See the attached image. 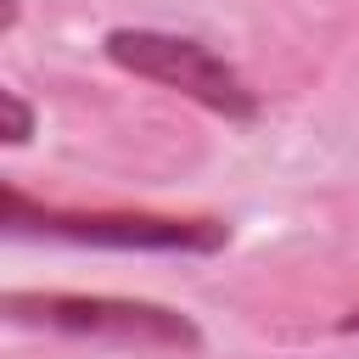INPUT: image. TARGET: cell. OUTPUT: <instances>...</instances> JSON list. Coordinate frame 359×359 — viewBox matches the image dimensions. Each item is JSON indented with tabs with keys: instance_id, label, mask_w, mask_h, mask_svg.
<instances>
[{
	"instance_id": "277c9868",
	"label": "cell",
	"mask_w": 359,
	"mask_h": 359,
	"mask_svg": "<svg viewBox=\"0 0 359 359\" xmlns=\"http://www.w3.org/2000/svg\"><path fill=\"white\" fill-rule=\"evenodd\" d=\"M0 135H6V146H28V135H34V107L17 90H0Z\"/></svg>"
},
{
	"instance_id": "3957f363",
	"label": "cell",
	"mask_w": 359,
	"mask_h": 359,
	"mask_svg": "<svg viewBox=\"0 0 359 359\" xmlns=\"http://www.w3.org/2000/svg\"><path fill=\"white\" fill-rule=\"evenodd\" d=\"M6 320L17 325H50L67 337H107L123 348H180L196 353L202 331L163 303H135V297H79V292H6Z\"/></svg>"
},
{
	"instance_id": "5b68a950",
	"label": "cell",
	"mask_w": 359,
	"mask_h": 359,
	"mask_svg": "<svg viewBox=\"0 0 359 359\" xmlns=\"http://www.w3.org/2000/svg\"><path fill=\"white\" fill-rule=\"evenodd\" d=\"M342 331H359V309H353V314H348V320H342Z\"/></svg>"
},
{
	"instance_id": "7a4b0ae2",
	"label": "cell",
	"mask_w": 359,
	"mask_h": 359,
	"mask_svg": "<svg viewBox=\"0 0 359 359\" xmlns=\"http://www.w3.org/2000/svg\"><path fill=\"white\" fill-rule=\"evenodd\" d=\"M6 236H62L123 252H219L230 241V224L163 219V213H67V208H39L17 185H6Z\"/></svg>"
},
{
	"instance_id": "6da1fadb",
	"label": "cell",
	"mask_w": 359,
	"mask_h": 359,
	"mask_svg": "<svg viewBox=\"0 0 359 359\" xmlns=\"http://www.w3.org/2000/svg\"><path fill=\"white\" fill-rule=\"evenodd\" d=\"M107 62H118L123 73L146 79V84H163V90H180L185 101L219 112V118H258V95L252 84L224 62L213 56L202 39H185V34H163V28H112L101 39Z\"/></svg>"
}]
</instances>
